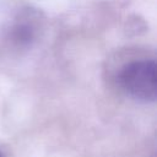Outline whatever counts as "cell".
Listing matches in <instances>:
<instances>
[{"mask_svg":"<svg viewBox=\"0 0 157 157\" xmlns=\"http://www.w3.org/2000/svg\"><path fill=\"white\" fill-rule=\"evenodd\" d=\"M114 78L119 90L128 97L145 103L156 101L157 87L155 59H130L118 67Z\"/></svg>","mask_w":157,"mask_h":157,"instance_id":"1","label":"cell"},{"mask_svg":"<svg viewBox=\"0 0 157 157\" xmlns=\"http://www.w3.org/2000/svg\"><path fill=\"white\" fill-rule=\"evenodd\" d=\"M42 28V21L39 13L25 9L15 15L12 22L6 29V40L15 48H26L36 40L39 29Z\"/></svg>","mask_w":157,"mask_h":157,"instance_id":"2","label":"cell"},{"mask_svg":"<svg viewBox=\"0 0 157 157\" xmlns=\"http://www.w3.org/2000/svg\"><path fill=\"white\" fill-rule=\"evenodd\" d=\"M0 157H5V156H4V155H2L1 152H0Z\"/></svg>","mask_w":157,"mask_h":157,"instance_id":"3","label":"cell"}]
</instances>
